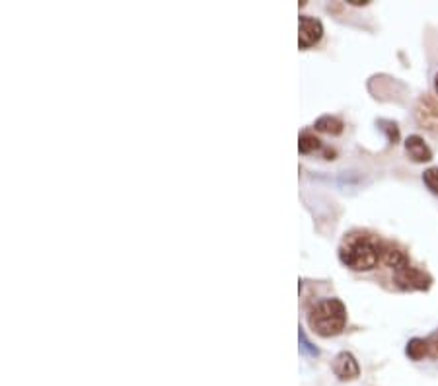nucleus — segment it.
<instances>
[{"mask_svg":"<svg viewBox=\"0 0 438 386\" xmlns=\"http://www.w3.org/2000/svg\"><path fill=\"white\" fill-rule=\"evenodd\" d=\"M382 240L364 232L349 234L339 248V257L345 266L354 271H370L382 262Z\"/></svg>","mask_w":438,"mask_h":386,"instance_id":"f257e3e1","label":"nucleus"},{"mask_svg":"<svg viewBox=\"0 0 438 386\" xmlns=\"http://www.w3.org/2000/svg\"><path fill=\"white\" fill-rule=\"evenodd\" d=\"M308 324L321 337L341 334L347 326V309L339 299L319 300L310 309Z\"/></svg>","mask_w":438,"mask_h":386,"instance_id":"f03ea898","label":"nucleus"},{"mask_svg":"<svg viewBox=\"0 0 438 386\" xmlns=\"http://www.w3.org/2000/svg\"><path fill=\"white\" fill-rule=\"evenodd\" d=\"M394 283L401 291H427V289H430L432 279H430L429 274H425V271L409 264L407 267L394 271Z\"/></svg>","mask_w":438,"mask_h":386,"instance_id":"7ed1b4c3","label":"nucleus"},{"mask_svg":"<svg viewBox=\"0 0 438 386\" xmlns=\"http://www.w3.org/2000/svg\"><path fill=\"white\" fill-rule=\"evenodd\" d=\"M324 35V26L321 22L312 16H300V24H298V45L300 49H310L312 45L321 39Z\"/></svg>","mask_w":438,"mask_h":386,"instance_id":"20e7f679","label":"nucleus"},{"mask_svg":"<svg viewBox=\"0 0 438 386\" xmlns=\"http://www.w3.org/2000/svg\"><path fill=\"white\" fill-rule=\"evenodd\" d=\"M417 121L419 125L429 131H437L438 129V100L437 98H430V96H425L421 98V102L417 105Z\"/></svg>","mask_w":438,"mask_h":386,"instance_id":"39448f33","label":"nucleus"},{"mask_svg":"<svg viewBox=\"0 0 438 386\" xmlns=\"http://www.w3.org/2000/svg\"><path fill=\"white\" fill-rule=\"evenodd\" d=\"M405 155L409 156V160L417 164L432 160V150L425 143V139L419 137V135H411V137L405 139Z\"/></svg>","mask_w":438,"mask_h":386,"instance_id":"423d86ee","label":"nucleus"},{"mask_svg":"<svg viewBox=\"0 0 438 386\" xmlns=\"http://www.w3.org/2000/svg\"><path fill=\"white\" fill-rule=\"evenodd\" d=\"M333 373L341 380H352V378H357L361 375V367H359V363H357V359L352 357L351 353L343 352L339 353L336 361H333Z\"/></svg>","mask_w":438,"mask_h":386,"instance_id":"0eeeda50","label":"nucleus"},{"mask_svg":"<svg viewBox=\"0 0 438 386\" xmlns=\"http://www.w3.org/2000/svg\"><path fill=\"white\" fill-rule=\"evenodd\" d=\"M382 262L387 267H392L394 271L401 269V267L409 266V257L399 246H395L392 242H384L382 244Z\"/></svg>","mask_w":438,"mask_h":386,"instance_id":"6e6552de","label":"nucleus"},{"mask_svg":"<svg viewBox=\"0 0 438 386\" xmlns=\"http://www.w3.org/2000/svg\"><path fill=\"white\" fill-rule=\"evenodd\" d=\"M314 127L316 131L319 133H326V135H341L343 133V121L339 120V117H333V115H324V117H319L316 123H314Z\"/></svg>","mask_w":438,"mask_h":386,"instance_id":"1a4fd4ad","label":"nucleus"},{"mask_svg":"<svg viewBox=\"0 0 438 386\" xmlns=\"http://www.w3.org/2000/svg\"><path fill=\"white\" fill-rule=\"evenodd\" d=\"M407 357L413 361H421L429 357V347H427V340L425 337H413L411 342L407 343Z\"/></svg>","mask_w":438,"mask_h":386,"instance_id":"9d476101","label":"nucleus"},{"mask_svg":"<svg viewBox=\"0 0 438 386\" xmlns=\"http://www.w3.org/2000/svg\"><path fill=\"white\" fill-rule=\"evenodd\" d=\"M298 148H300L302 155H310V153H314V150H318L321 148V143H319V139L314 135V133H310V131H304L298 139Z\"/></svg>","mask_w":438,"mask_h":386,"instance_id":"9b49d317","label":"nucleus"},{"mask_svg":"<svg viewBox=\"0 0 438 386\" xmlns=\"http://www.w3.org/2000/svg\"><path fill=\"white\" fill-rule=\"evenodd\" d=\"M423 181H425V186H427V188L438 198V168H429V170H425V174H423Z\"/></svg>","mask_w":438,"mask_h":386,"instance_id":"f8f14e48","label":"nucleus"},{"mask_svg":"<svg viewBox=\"0 0 438 386\" xmlns=\"http://www.w3.org/2000/svg\"><path fill=\"white\" fill-rule=\"evenodd\" d=\"M380 125H382V131L386 133L387 139H390V143H397L399 141V131H397V125L395 123H392V121H380Z\"/></svg>","mask_w":438,"mask_h":386,"instance_id":"ddd939ff","label":"nucleus"},{"mask_svg":"<svg viewBox=\"0 0 438 386\" xmlns=\"http://www.w3.org/2000/svg\"><path fill=\"white\" fill-rule=\"evenodd\" d=\"M427 340V347H429V357L430 359H438V330L434 334H430Z\"/></svg>","mask_w":438,"mask_h":386,"instance_id":"4468645a","label":"nucleus"},{"mask_svg":"<svg viewBox=\"0 0 438 386\" xmlns=\"http://www.w3.org/2000/svg\"><path fill=\"white\" fill-rule=\"evenodd\" d=\"M300 347H302V352L306 353V355L318 357V349H316V347L308 342V337H306V334H304L302 330H300Z\"/></svg>","mask_w":438,"mask_h":386,"instance_id":"2eb2a0df","label":"nucleus"},{"mask_svg":"<svg viewBox=\"0 0 438 386\" xmlns=\"http://www.w3.org/2000/svg\"><path fill=\"white\" fill-rule=\"evenodd\" d=\"M351 4L352 6H366L369 2L366 0H351Z\"/></svg>","mask_w":438,"mask_h":386,"instance_id":"dca6fc26","label":"nucleus"},{"mask_svg":"<svg viewBox=\"0 0 438 386\" xmlns=\"http://www.w3.org/2000/svg\"><path fill=\"white\" fill-rule=\"evenodd\" d=\"M434 92L438 94V72H437V77H434Z\"/></svg>","mask_w":438,"mask_h":386,"instance_id":"f3484780","label":"nucleus"}]
</instances>
